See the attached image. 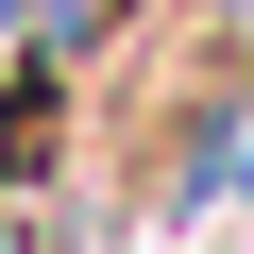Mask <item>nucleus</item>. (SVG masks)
I'll list each match as a JSON object with an SVG mask.
<instances>
[{
  "instance_id": "f257e3e1",
  "label": "nucleus",
  "mask_w": 254,
  "mask_h": 254,
  "mask_svg": "<svg viewBox=\"0 0 254 254\" xmlns=\"http://www.w3.org/2000/svg\"><path fill=\"white\" fill-rule=\"evenodd\" d=\"M34 170H51V68L0 85V187H34Z\"/></svg>"
}]
</instances>
